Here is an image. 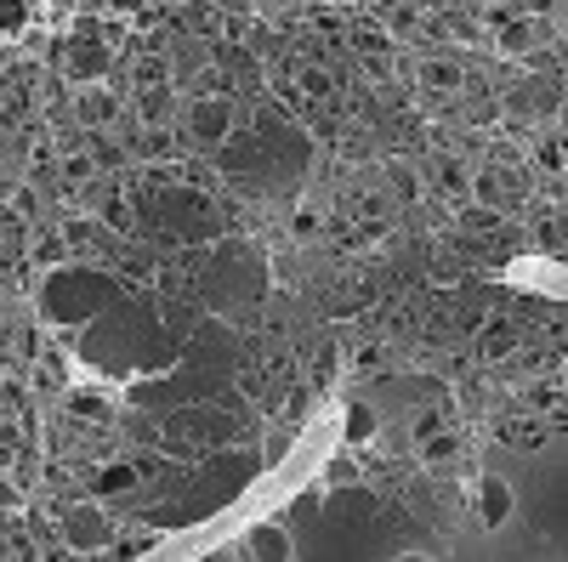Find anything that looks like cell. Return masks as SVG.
I'll use <instances>...</instances> for the list:
<instances>
[{"instance_id": "23", "label": "cell", "mask_w": 568, "mask_h": 562, "mask_svg": "<svg viewBox=\"0 0 568 562\" xmlns=\"http://www.w3.org/2000/svg\"><path fill=\"white\" fill-rule=\"evenodd\" d=\"M131 91H143V86H165L171 80V63H165V52H137L131 57Z\"/></svg>"}, {"instance_id": "38", "label": "cell", "mask_w": 568, "mask_h": 562, "mask_svg": "<svg viewBox=\"0 0 568 562\" xmlns=\"http://www.w3.org/2000/svg\"><path fill=\"white\" fill-rule=\"evenodd\" d=\"M12 347V324H0V352H7Z\"/></svg>"}, {"instance_id": "25", "label": "cell", "mask_w": 568, "mask_h": 562, "mask_svg": "<svg viewBox=\"0 0 568 562\" xmlns=\"http://www.w3.org/2000/svg\"><path fill=\"white\" fill-rule=\"evenodd\" d=\"M415 454H421V467H455V438H449V426H444V432H432V438H421L415 443Z\"/></svg>"}, {"instance_id": "8", "label": "cell", "mask_w": 568, "mask_h": 562, "mask_svg": "<svg viewBox=\"0 0 568 562\" xmlns=\"http://www.w3.org/2000/svg\"><path fill=\"white\" fill-rule=\"evenodd\" d=\"M63 540H69L75 551H103L114 540V522L97 506H75L69 517H63Z\"/></svg>"}, {"instance_id": "15", "label": "cell", "mask_w": 568, "mask_h": 562, "mask_svg": "<svg viewBox=\"0 0 568 562\" xmlns=\"http://www.w3.org/2000/svg\"><path fill=\"white\" fill-rule=\"evenodd\" d=\"M137 483H143V467H137V460H109V467L91 477V494H97V501H114V494H131Z\"/></svg>"}, {"instance_id": "6", "label": "cell", "mask_w": 568, "mask_h": 562, "mask_svg": "<svg viewBox=\"0 0 568 562\" xmlns=\"http://www.w3.org/2000/svg\"><path fill=\"white\" fill-rule=\"evenodd\" d=\"M131 114H137L143 131H171L182 120V91L165 80V86H143L137 97H131Z\"/></svg>"}, {"instance_id": "35", "label": "cell", "mask_w": 568, "mask_h": 562, "mask_svg": "<svg viewBox=\"0 0 568 562\" xmlns=\"http://www.w3.org/2000/svg\"><path fill=\"white\" fill-rule=\"evenodd\" d=\"M18 352H23L29 363H35V358L46 352V336H41V329H18Z\"/></svg>"}, {"instance_id": "16", "label": "cell", "mask_w": 568, "mask_h": 562, "mask_svg": "<svg viewBox=\"0 0 568 562\" xmlns=\"http://www.w3.org/2000/svg\"><path fill=\"white\" fill-rule=\"evenodd\" d=\"M517 347H523V329L506 324V318L489 324L483 336H478V358H483V363H506V358H517Z\"/></svg>"}, {"instance_id": "5", "label": "cell", "mask_w": 568, "mask_h": 562, "mask_svg": "<svg viewBox=\"0 0 568 562\" xmlns=\"http://www.w3.org/2000/svg\"><path fill=\"white\" fill-rule=\"evenodd\" d=\"M466 200H478V205H489V211L506 216V211L523 200V177L506 171V165H478V171H472V193H466Z\"/></svg>"}, {"instance_id": "1", "label": "cell", "mask_w": 568, "mask_h": 562, "mask_svg": "<svg viewBox=\"0 0 568 562\" xmlns=\"http://www.w3.org/2000/svg\"><path fill=\"white\" fill-rule=\"evenodd\" d=\"M109 295H114V284H109L103 273H91V268H63V273L46 279L41 307H46L52 324H86L97 307L109 302Z\"/></svg>"}, {"instance_id": "32", "label": "cell", "mask_w": 568, "mask_h": 562, "mask_svg": "<svg viewBox=\"0 0 568 562\" xmlns=\"http://www.w3.org/2000/svg\"><path fill=\"white\" fill-rule=\"evenodd\" d=\"M432 432H444V409H415V420H410V438L421 443V438H432Z\"/></svg>"}, {"instance_id": "4", "label": "cell", "mask_w": 568, "mask_h": 562, "mask_svg": "<svg viewBox=\"0 0 568 562\" xmlns=\"http://www.w3.org/2000/svg\"><path fill=\"white\" fill-rule=\"evenodd\" d=\"M120 114H125V97H120L109 80L75 86V120H80L86 131H109V125H120Z\"/></svg>"}, {"instance_id": "34", "label": "cell", "mask_w": 568, "mask_h": 562, "mask_svg": "<svg viewBox=\"0 0 568 562\" xmlns=\"http://www.w3.org/2000/svg\"><path fill=\"white\" fill-rule=\"evenodd\" d=\"M460 222H466V227H478V234H494V227H500V211L472 205V211H460Z\"/></svg>"}, {"instance_id": "19", "label": "cell", "mask_w": 568, "mask_h": 562, "mask_svg": "<svg viewBox=\"0 0 568 562\" xmlns=\"http://www.w3.org/2000/svg\"><path fill=\"white\" fill-rule=\"evenodd\" d=\"M296 91H302L308 103H336V75H330L324 63H296Z\"/></svg>"}, {"instance_id": "37", "label": "cell", "mask_w": 568, "mask_h": 562, "mask_svg": "<svg viewBox=\"0 0 568 562\" xmlns=\"http://www.w3.org/2000/svg\"><path fill=\"white\" fill-rule=\"evenodd\" d=\"M103 7H109V12H120V18H137V12L148 7V0H103Z\"/></svg>"}, {"instance_id": "24", "label": "cell", "mask_w": 568, "mask_h": 562, "mask_svg": "<svg viewBox=\"0 0 568 562\" xmlns=\"http://www.w3.org/2000/svg\"><path fill=\"white\" fill-rule=\"evenodd\" d=\"M69 415L86 420V426H109V420H114V404L103 398V392H69Z\"/></svg>"}, {"instance_id": "13", "label": "cell", "mask_w": 568, "mask_h": 562, "mask_svg": "<svg viewBox=\"0 0 568 562\" xmlns=\"http://www.w3.org/2000/svg\"><path fill=\"white\" fill-rule=\"evenodd\" d=\"M494 52H506V57H534V52H541V29H534V18L512 12L506 23L494 29Z\"/></svg>"}, {"instance_id": "30", "label": "cell", "mask_w": 568, "mask_h": 562, "mask_svg": "<svg viewBox=\"0 0 568 562\" xmlns=\"http://www.w3.org/2000/svg\"><path fill=\"white\" fill-rule=\"evenodd\" d=\"M387 29H392V35H421V29H426V18L410 7V0H404V7H387Z\"/></svg>"}, {"instance_id": "2", "label": "cell", "mask_w": 568, "mask_h": 562, "mask_svg": "<svg viewBox=\"0 0 568 562\" xmlns=\"http://www.w3.org/2000/svg\"><path fill=\"white\" fill-rule=\"evenodd\" d=\"M182 137H188V148H227L233 143V125H240V103L233 97H222V91H211V97H193V103H182Z\"/></svg>"}, {"instance_id": "26", "label": "cell", "mask_w": 568, "mask_h": 562, "mask_svg": "<svg viewBox=\"0 0 568 562\" xmlns=\"http://www.w3.org/2000/svg\"><path fill=\"white\" fill-rule=\"evenodd\" d=\"M29 23H35V7H29V0H0V41H18Z\"/></svg>"}, {"instance_id": "11", "label": "cell", "mask_w": 568, "mask_h": 562, "mask_svg": "<svg viewBox=\"0 0 568 562\" xmlns=\"http://www.w3.org/2000/svg\"><path fill=\"white\" fill-rule=\"evenodd\" d=\"M472 506H478L483 528H506V517H512V483L506 477H483L478 494H472Z\"/></svg>"}, {"instance_id": "31", "label": "cell", "mask_w": 568, "mask_h": 562, "mask_svg": "<svg viewBox=\"0 0 568 562\" xmlns=\"http://www.w3.org/2000/svg\"><path fill=\"white\" fill-rule=\"evenodd\" d=\"M114 557H148L154 551V535H148V528H137V535H114Z\"/></svg>"}, {"instance_id": "17", "label": "cell", "mask_w": 568, "mask_h": 562, "mask_svg": "<svg viewBox=\"0 0 568 562\" xmlns=\"http://www.w3.org/2000/svg\"><path fill=\"white\" fill-rule=\"evenodd\" d=\"M506 114H557V91L541 86V80H528L517 91H506V103H500Z\"/></svg>"}, {"instance_id": "12", "label": "cell", "mask_w": 568, "mask_h": 562, "mask_svg": "<svg viewBox=\"0 0 568 562\" xmlns=\"http://www.w3.org/2000/svg\"><path fill=\"white\" fill-rule=\"evenodd\" d=\"M97 177H103V165H97L91 143L57 154V188H63V193H69V188H86V182H97Z\"/></svg>"}, {"instance_id": "14", "label": "cell", "mask_w": 568, "mask_h": 562, "mask_svg": "<svg viewBox=\"0 0 568 562\" xmlns=\"http://www.w3.org/2000/svg\"><path fill=\"white\" fill-rule=\"evenodd\" d=\"M370 512H376V494L364 483H336V488H330V517H336V522H364Z\"/></svg>"}, {"instance_id": "22", "label": "cell", "mask_w": 568, "mask_h": 562, "mask_svg": "<svg viewBox=\"0 0 568 562\" xmlns=\"http://www.w3.org/2000/svg\"><path fill=\"white\" fill-rule=\"evenodd\" d=\"M342 432H347V443H353V449H364V443H376V432H381V415H376L370 404H347V415H342Z\"/></svg>"}, {"instance_id": "9", "label": "cell", "mask_w": 568, "mask_h": 562, "mask_svg": "<svg viewBox=\"0 0 568 562\" xmlns=\"http://www.w3.org/2000/svg\"><path fill=\"white\" fill-rule=\"evenodd\" d=\"M421 182H426L432 193H444V200H466V193H472V165H466L460 154H438Z\"/></svg>"}, {"instance_id": "29", "label": "cell", "mask_w": 568, "mask_h": 562, "mask_svg": "<svg viewBox=\"0 0 568 562\" xmlns=\"http://www.w3.org/2000/svg\"><path fill=\"white\" fill-rule=\"evenodd\" d=\"M534 165H541L552 182H563V137H541V143H534Z\"/></svg>"}, {"instance_id": "27", "label": "cell", "mask_w": 568, "mask_h": 562, "mask_svg": "<svg viewBox=\"0 0 568 562\" xmlns=\"http://www.w3.org/2000/svg\"><path fill=\"white\" fill-rule=\"evenodd\" d=\"M358 477H364V467H358V449H342V454L324 467V488H336V483H358Z\"/></svg>"}, {"instance_id": "36", "label": "cell", "mask_w": 568, "mask_h": 562, "mask_svg": "<svg viewBox=\"0 0 568 562\" xmlns=\"http://www.w3.org/2000/svg\"><path fill=\"white\" fill-rule=\"evenodd\" d=\"M381 358H387L381 347H358V352H353V370H358V375H376V370H381Z\"/></svg>"}, {"instance_id": "21", "label": "cell", "mask_w": 568, "mask_h": 562, "mask_svg": "<svg viewBox=\"0 0 568 562\" xmlns=\"http://www.w3.org/2000/svg\"><path fill=\"white\" fill-rule=\"evenodd\" d=\"M528 409H534V415H546L552 426L568 415V404H563V375H557V370H552L546 381H534V386H528Z\"/></svg>"}, {"instance_id": "18", "label": "cell", "mask_w": 568, "mask_h": 562, "mask_svg": "<svg viewBox=\"0 0 568 562\" xmlns=\"http://www.w3.org/2000/svg\"><path fill=\"white\" fill-rule=\"evenodd\" d=\"M546 432H552L546 415H541V420H534V415H506V420H500V438H506L512 449H541Z\"/></svg>"}, {"instance_id": "7", "label": "cell", "mask_w": 568, "mask_h": 562, "mask_svg": "<svg viewBox=\"0 0 568 562\" xmlns=\"http://www.w3.org/2000/svg\"><path fill=\"white\" fill-rule=\"evenodd\" d=\"M415 86L426 91V97H460V86H466V69H460V57L444 46V52H421L415 57Z\"/></svg>"}, {"instance_id": "10", "label": "cell", "mask_w": 568, "mask_h": 562, "mask_svg": "<svg viewBox=\"0 0 568 562\" xmlns=\"http://www.w3.org/2000/svg\"><path fill=\"white\" fill-rule=\"evenodd\" d=\"M245 557H261V562H290L296 557V540L285 522H256L245 535Z\"/></svg>"}, {"instance_id": "28", "label": "cell", "mask_w": 568, "mask_h": 562, "mask_svg": "<svg viewBox=\"0 0 568 562\" xmlns=\"http://www.w3.org/2000/svg\"><path fill=\"white\" fill-rule=\"evenodd\" d=\"M336 375H342V347H319L313 370H308V386H330Z\"/></svg>"}, {"instance_id": "3", "label": "cell", "mask_w": 568, "mask_h": 562, "mask_svg": "<svg viewBox=\"0 0 568 562\" xmlns=\"http://www.w3.org/2000/svg\"><path fill=\"white\" fill-rule=\"evenodd\" d=\"M120 69L114 46L103 41H86V35H69V46H63V75H69L75 86H91V80H109Z\"/></svg>"}, {"instance_id": "20", "label": "cell", "mask_w": 568, "mask_h": 562, "mask_svg": "<svg viewBox=\"0 0 568 562\" xmlns=\"http://www.w3.org/2000/svg\"><path fill=\"white\" fill-rule=\"evenodd\" d=\"M421 193H426V182H421V171H415V165H410V159H392V165H387V200H398V205H415Z\"/></svg>"}, {"instance_id": "33", "label": "cell", "mask_w": 568, "mask_h": 562, "mask_svg": "<svg viewBox=\"0 0 568 562\" xmlns=\"http://www.w3.org/2000/svg\"><path fill=\"white\" fill-rule=\"evenodd\" d=\"M296 234H302V239L324 234V211L319 205H296Z\"/></svg>"}]
</instances>
